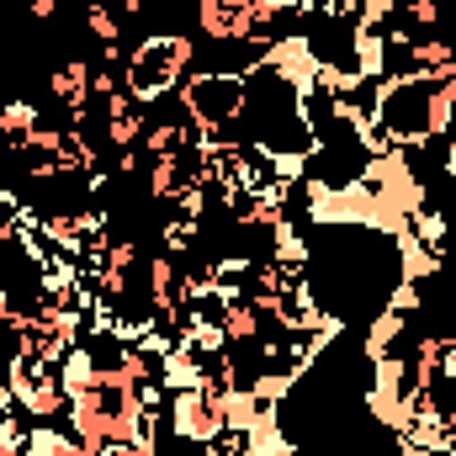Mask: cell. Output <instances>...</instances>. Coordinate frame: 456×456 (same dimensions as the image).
Segmentation results:
<instances>
[{"label": "cell", "mask_w": 456, "mask_h": 456, "mask_svg": "<svg viewBox=\"0 0 456 456\" xmlns=\"http://www.w3.org/2000/svg\"><path fill=\"white\" fill-rule=\"evenodd\" d=\"M191 59H197L191 37H181V32H149V37L133 48L122 80H127V91H133L138 102H159V96H175V91H181Z\"/></svg>", "instance_id": "cell-1"}, {"label": "cell", "mask_w": 456, "mask_h": 456, "mask_svg": "<svg viewBox=\"0 0 456 456\" xmlns=\"http://www.w3.org/2000/svg\"><path fill=\"white\" fill-rule=\"evenodd\" d=\"M86 27H91V37H102V43H117V37H122V21H117V16L107 11V5H102V0L86 11Z\"/></svg>", "instance_id": "cell-4"}, {"label": "cell", "mask_w": 456, "mask_h": 456, "mask_svg": "<svg viewBox=\"0 0 456 456\" xmlns=\"http://www.w3.org/2000/svg\"><path fill=\"white\" fill-rule=\"evenodd\" d=\"M403 324H409V319H403V314H393V308H387V314H377V319H371V330H366V340H361L366 361L393 355V350H398V340H403Z\"/></svg>", "instance_id": "cell-3"}, {"label": "cell", "mask_w": 456, "mask_h": 456, "mask_svg": "<svg viewBox=\"0 0 456 456\" xmlns=\"http://www.w3.org/2000/svg\"><path fill=\"white\" fill-rule=\"evenodd\" d=\"M186 117L208 133V143L239 122L244 112V75H186V86L175 91Z\"/></svg>", "instance_id": "cell-2"}, {"label": "cell", "mask_w": 456, "mask_h": 456, "mask_svg": "<svg viewBox=\"0 0 456 456\" xmlns=\"http://www.w3.org/2000/svg\"><path fill=\"white\" fill-rule=\"evenodd\" d=\"M59 5H64V0H32V16H37V21H48Z\"/></svg>", "instance_id": "cell-5"}]
</instances>
